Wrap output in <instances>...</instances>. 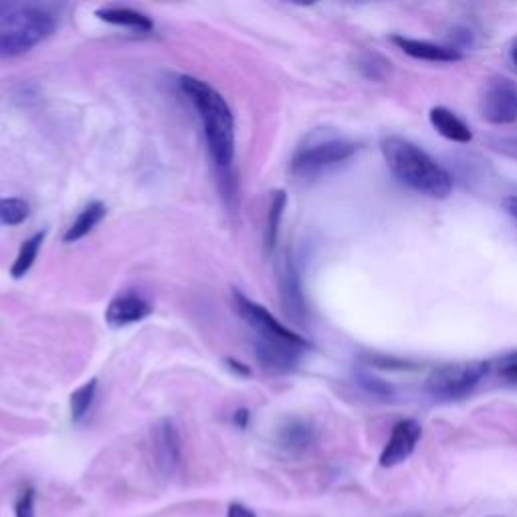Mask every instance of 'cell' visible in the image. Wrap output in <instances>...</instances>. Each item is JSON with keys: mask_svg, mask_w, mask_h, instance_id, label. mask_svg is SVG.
<instances>
[{"mask_svg": "<svg viewBox=\"0 0 517 517\" xmlns=\"http://www.w3.org/2000/svg\"><path fill=\"white\" fill-rule=\"evenodd\" d=\"M503 376H507V378H511V380H517V360L511 362V364H507V366L503 368Z\"/></svg>", "mask_w": 517, "mask_h": 517, "instance_id": "484cf974", "label": "cell"}, {"mask_svg": "<svg viewBox=\"0 0 517 517\" xmlns=\"http://www.w3.org/2000/svg\"><path fill=\"white\" fill-rule=\"evenodd\" d=\"M487 370L489 364L483 360L445 364L431 372L425 388L437 400H459L487 376Z\"/></svg>", "mask_w": 517, "mask_h": 517, "instance_id": "5b68a950", "label": "cell"}, {"mask_svg": "<svg viewBox=\"0 0 517 517\" xmlns=\"http://www.w3.org/2000/svg\"><path fill=\"white\" fill-rule=\"evenodd\" d=\"M227 364H229L233 370H241V374H243V376H249V374H251V372H249V368H247L245 364L237 362V360H231V358H229V360H227Z\"/></svg>", "mask_w": 517, "mask_h": 517, "instance_id": "4316f807", "label": "cell"}, {"mask_svg": "<svg viewBox=\"0 0 517 517\" xmlns=\"http://www.w3.org/2000/svg\"><path fill=\"white\" fill-rule=\"evenodd\" d=\"M235 299V307L239 316L257 332V338L263 340H283V342H295V344H307L305 338H301L299 334H295L293 330H289L287 326H283L269 309H265L263 305H259L257 301L245 297L241 291L233 293Z\"/></svg>", "mask_w": 517, "mask_h": 517, "instance_id": "52a82bcc", "label": "cell"}, {"mask_svg": "<svg viewBox=\"0 0 517 517\" xmlns=\"http://www.w3.org/2000/svg\"><path fill=\"white\" fill-rule=\"evenodd\" d=\"M43 239H45V233H35L31 239H27V241L23 243V247H21V251H19V255H17V259H15V265H13V269H11V273H13L15 279L25 277V275L29 273V269L35 265V259H37V255H39V249H41Z\"/></svg>", "mask_w": 517, "mask_h": 517, "instance_id": "e0dca14e", "label": "cell"}, {"mask_svg": "<svg viewBox=\"0 0 517 517\" xmlns=\"http://www.w3.org/2000/svg\"><path fill=\"white\" fill-rule=\"evenodd\" d=\"M285 204H287V194L283 190L273 192L271 209L267 213V245H269V249H273L275 243H277V235H279V227H281Z\"/></svg>", "mask_w": 517, "mask_h": 517, "instance_id": "ffe728a7", "label": "cell"}, {"mask_svg": "<svg viewBox=\"0 0 517 517\" xmlns=\"http://www.w3.org/2000/svg\"><path fill=\"white\" fill-rule=\"evenodd\" d=\"M481 118L493 126H509L517 122V83L507 77L491 79L479 101Z\"/></svg>", "mask_w": 517, "mask_h": 517, "instance_id": "8992f818", "label": "cell"}, {"mask_svg": "<svg viewBox=\"0 0 517 517\" xmlns=\"http://www.w3.org/2000/svg\"><path fill=\"white\" fill-rule=\"evenodd\" d=\"M509 59H511V63H513L515 69H517V39H513V43H511V47H509Z\"/></svg>", "mask_w": 517, "mask_h": 517, "instance_id": "83f0119b", "label": "cell"}, {"mask_svg": "<svg viewBox=\"0 0 517 517\" xmlns=\"http://www.w3.org/2000/svg\"><path fill=\"white\" fill-rule=\"evenodd\" d=\"M360 67L366 73V77L378 79V81H382L388 75V71H390V63L386 59H382L380 55H374V53L366 55L364 61L360 63Z\"/></svg>", "mask_w": 517, "mask_h": 517, "instance_id": "44dd1931", "label": "cell"}, {"mask_svg": "<svg viewBox=\"0 0 517 517\" xmlns=\"http://www.w3.org/2000/svg\"><path fill=\"white\" fill-rule=\"evenodd\" d=\"M279 287H281V301L285 305L287 316L299 324L305 322L307 307H305V299H303L301 285H299V273L291 259H287L281 269Z\"/></svg>", "mask_w": 517, "mask_h": 517, "instance_id": "7c38bea8", "label": "cell"}, {"mask_svg": "<svg viewBox=\"0 0 517 517\" xmlns=\"http://www.w3.org/2000/svg\"><path fill=\"white\" fill-rule=\"evenodd\" d=\"M423 437V427L415 419H404L398 421L392 429V435L380 455L382 467H396L404 463L412 453H415L419 441Z\"/></svg>", "mask_w": 517, "mask_h": 517, "instance_id": "ba28073f", "label": "cell"}, {"mask_svg": "<svg viewBox=\"0 0 517 517\" xmlns=\"http://www.w3.org/2000/svg\"><path fill=\"white\" fill-rule=\"evenodd\" d=\"M15 515L17 517H35V491L29 487L25 489L15 505Z\"/></svg>", "mask_w": 517, "mask_h": 517, "instance_id": "7402d4cb", "label": "cell"}, {"mask_svg": "<svg viewBox=\"0 0 517 517\" xmlns=\"http://www.w3.org/2000/svg\"><path fill=\"white\" fill-rule=\"evenodd\" d=\"M5 11H7V7L5 5H0V21H3L7 15H5Z\"/></svg>", "mask_w": 517, "mask_h": 517, "instance_id": "f1b7e54d", "label": "cell"}, {"mask_svg": "<svg viewBox=\"0 0 517 517\" xmlns=\"http://www.w3.org/2000/svg\"><path fill=\"white\" fill-rule=\"evenodd\" d=\"M358 150V144L338 134L316 132L307 136L293 154L291 170L297 176H316L350 160Z\"/></svg>", "mask_w": 517, "mask_h": 517, "instance_id": "277c9868", "label": "cell"}, {"mask_svg": "<svg viewBox=\"0 0 517 517\" xmlns=\"http://www.w3.org/2000/svg\"><path fill=\"white\" fill-rule=\"evenodd\" d=\"M227 517H257V515H255L253 509H249L243 503H231L229 511H227Z\"/></svg>", "mask_w": 517, "mask_h": 517, "instance_id": "603a6c76", "label": "cell"}, {"mask_svg": "<svg viewBox=\"0 0 517 517\" xmlns=\"http://www.w3.org/2000/svg\"><path fill=\"white\" fill-rule=\"evenodd\" d=\"M249 419H251V415H249L247 408H241V410L235 412V423H237L241 429H245V427L249 425Z\"/></svg>", "mask_w": 517, "mask_h": 517, "instance_id": "cb8c5ba5", "label": "cell"}, {"mask_svg": "<svg viewBox=\"0 0 517 517\" xmlns=\"http://www.w3.org/2000/svg\"><path fill=\"white\" fill-rule=\"evenodd\" d=\"M429 120L431 126L447 140L457 142V144H469L473 140V132L471 128L449 108L437 106L429 112Z\"/></svg>", "mask_w": 517, "mask_h": 517, "instance_id": "4fadbf2b", "label": "cell"}, {"mask_svg": "<svg viewBox=\"0 0 517 517\" xmlns=\"http://www.w3.org/2000/svg\"><path fill=\"white\" fill-rule=\"evenodd\" d=\"M95 392H97V380L91 378L89 382H85L83 386H79L73 394H71V419L75 423L83 421L85 415L89 412L93 400H95Z\"/></svg>", "mask_w": 517, "mask_h": 517, "instance_id": "d6986e66", "label": "cell"}, {"mask_svg": "<svg viewBox=\"0 0 517 517\" xmlns=\"http://www.w3.org/2000/svg\"><path fill=\"white\" fill-rule=\"evenodd\" d=\"M150 314H152V307L144 297H140L136 293H124V295H118L110 303L108 312H106V320L114 328H124V326L142 322Z\"/></svg>", "mask_w": 517, "mask_h": 517, "instance_id": "8fae6325", "label": "cell"}, {"mask_svg": "<svg viewBox=\"0 0 517 517\" xmlns=\"http://www.w3.org/2000/svg\"><path fill=\"white\" fill-rule=\"evenodd\" d=\"M503 206H505V211H507L513 219H517V196H507V198L503 200Z\"/></svg>", "mask_w": 517, "mask_h": 517, "instance_id": "d4e9b609", "label": "cell"}, {"mask_svg": "<svg viewBox=\"0 0 517 517\" xmlns=\"http://www.w3.org/2000/svg\"><path fill=\"white\" fill-rule=\"evenodd\" d=\"M55 17L45 9L25 7L9 11L7 17L0 21V59L19 57L55 31Z\"/></svg>", "mask_w": 517, "mask_h": 517, "instance_id": "3957f363", "label": "cell"}, {"mask_svg": "<svg viewBox=\"0 0 517 517\" xmlns=\"http://www.w3.org/2000/svg\"><path fill=\"white\" fill-rule=\"evenodd\" d=\"M392 43L406 53L412 59L419 61H431V63H457L463 59L461 49L457 47H447V45H437L431 41H421V39H410L402 35H394Z\"/></svg>", "mask_w": 517, "mask_h": 517, "instance_id": "9c48e42d", "label": "cell"}, {"mask_svg": "<svg viewBox=\"0 0 517 517\" xmlns=\"http://www.w3.org/2000/svg\"><path fill=\"white\" fill-rule=\"evenodd\" d=\"M101 21H106L110 25H118V27H130L142 33H148L154 29V23L150 21V17H146L144 13H138L134 9L128 7H108V9H99L95 13Z\"/></svg>", "mask_w": 517, "mask_h": 517, "instance_id": "2e32d148", "label": "cell"}, {"mask_svg": "<svg viewBox=\"0 0 517 517\" xmlns=\"http://www.w3.org/2000/svg\"><path fill=\"white\" fill-rule=\"evenodd\" d=\"M154 451H156V463L160 471L170 477L180 465L182 457V445H180V435L178 429L174 427L172 421H162L156 427L154 433Z\"/></svg>", "mask_w": 517, "mask_h": 517, "instance_id": "30bf717a", "label": "cell"}, {"mask_svg": "<svg viewBox=\"0 0 517 517\" xmlns=\"http://www.w3.org/2000/svg\"><path fill=\"white\" fill-rule=\"evenodd\" d=\"M178 85L202 120L213 160L221 168H229L235 156V116L227 99L213 85L190 75L180 77Z\"/></svg>", "mask_w": 517, "mask_h": 517, "instance_id": "7a4b0ae2", "label": "cell"}, {"mask_svg": "<svg viewBox=\"0 0 517 517\" xmlns=\"http://www.w3.org/2000/svg\"><path fill=\"white\" fill-rule=\"evenodd\" d=\"M380 148L388 170L410 190L437 200L453 192V176L417 144L392 136L382 140Z\"/></svg>", "mask_w": 517, "mask_h": 517, "instance_id": "6da1fadb", "label": "cell"}, {"mask_svg": "<svg viewBox=\"0 0 517 517\" xmlns=\"http://www.w3.org/2000/svg\"><path fill=\"white\" fill-rule=\"evenodd\" d=\"M316 439V431L314 427L301 421V419H289L281 425L279 433H277V441L285 451L291 453H301L305 449L312 447Z\"/></svg>", "mask_w": 517, "mask_h": 517, "instance_id": "5bb4252c", "label": "cell"}, {"mask_svg": "<svg viewBox=\"0 0 517 517\" xmlns=\"http://www.w3.org/2000/svg\"><path fill=\"white\" fill-rule=\"evenodd\" d=\"M31 206L23 198H0V223L7 227L21 225L29 219Z\"/></svg>", "mask_w": 517, "mask_h": 517, "instance_id": "ac0fdd59", "label": "cell"}, {"mask_svg": "<svg viewBox=\"0 0 517 517\" xmlns=\"http://www.w3.org/2000/svg\"><path fill=\"white\" fill-rule=\"evenodd\" d=\"M103 217H106V204L99 200L89 202L85 209L77 215V219L71 223V227L67 229L65 237H63L65 243H77L79 239L89 235L101 223Z\"/></svg>", "mask_w": 517, "mask_h": 517, "instance_id": "9a60e30c", "label": "cell"}]
</instances>
